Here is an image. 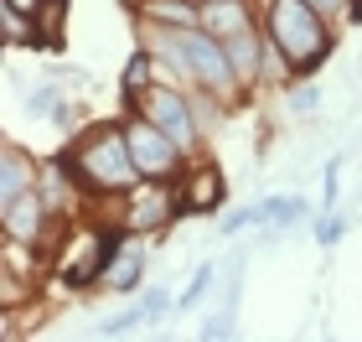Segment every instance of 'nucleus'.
<instances>
[{
    "label": "nucleus",
    "mask_w": 362,
    "mask_h": 342,
    "mask_svg": "<svg viewBox=\"0 0 362 342\" xmlns=\"http://www.w3.org/2000/svg\"><path fill=\"white\" fill-rule=\"evenodd\" d=\"M0 31H6L11 47H37V42H47L42 26H37V16L16 11V6H6V0H0Z\"/></svg>",
    "instance_id": "obj_17"
},
{
    "label": "nucleus",
    "mask_w": 362,
    "mask_h": 342,
    "mask_svg": "<svg viewBox=\"0 0 362 342\" xmlns=\"http://www.w3.org/2000/svg\"><path fill=\"white\" fill-rule=\"evenodd\" d=\"M347 218H341V213H321V223H316V244H321V249H337V244L341 239H347Z\"/></svg>",
    "instance_id": "obj_21"
},
{
    "label": "nucleus",
    "mask_w": 362,
    "mask_h": 342,
    "mask_svg": "<svg viewBox=\"0 0 362 342\" xmlns=\"http://www.w3.org/2000/svg\"><path fill=\"white\" fill-rule=\"evenodd\" d=\"M305 198H264L259 203V228H300L305 223Z\"/></svg>",
    "instance_id": "obj_16"
},
{
    "label": "nucleus",
    "mask_w": 362,
    "mask_h": 342,
    "mask_svg": "<svg viewBox=\"0 0 362 342\" xmlns=\"http://www.w3.org/2000/svg\"><path fill=\"white\" fill-rule=\"evenodd\" d=\"M6 6H16V11H26V16H42L52 0H6Z\"/></svg>",
    "instance_id": "obj_25"
},
{
    "label": "nucleus",
    "mask_w": 362,
    "mask_h": 342,
    "mask_svg": "<svg viewBox=\"0 0 362 342\" xmlns=\"http://www.w3.org/2000/svg\"><path fill=\"white\" fill-rule=\"evenodd\" d=\"M57 104H62V84H42V89L26 93V109L31 114H57Z\"/></svg>",
    "instance_id": "obj_23"
},
{
    "label": "nucleus",
    "mask_w": 362,
    "mask_h": 342,
    "mask_svg": "<svg viewBox=\"0 0 362 342\" xmlns=\"http://www.w3.org/2000/svg\"><path fill=\"white\" fill-rule=\"evenodd\" d=\"M129 109L145 114L151 125H160V130H166V135L181 145V151H187V156L197 151V145H202V120H197V104H192V93L181 89V84H151Z\"/></svg>",
    "instance_id": "obj_4"
},
{
    "label": "nucleus",
    "mask_w": 362,
    "mask_h": 342,
    "mask_svg": "<svg viewBox=\"0 0 362 342\" xmlns=\"http://www.w3.org/2000/svg\"><path fill=\"white\" fill-rule=\"evenodd\" d=\"M212 280H218V265H212V259H202V265L192 270L187 290H181V296H176V312H192V306L202 301V296H212Z\"/></svg>",
    "instance_id": "obj_18"
},
{
    "label": "nucleus",
    "mask_w": 362,
    "mask_h": 342,
    "mask_svg": "<svg viewBox=\"0 0 362 342\" xmlns=\"http://www.w3.org/2000/svg\"><path fill=\"white\" fill-rule=\"evenodd\" d=\"M62 166H68L73 187H83L88 198H124V192L140 182V166H135V151H129L124 120L88 130V135L62 156Z\"/></svg>",
    "instance_id": "obj_1"
},
{
    "label": "nucleus",
    "mask_w": 362,
    "mask_h": 342,
    "mask_svg": "<svg viewBox=\"0 0 362 342\" xmlns=\"http://www.w3.org/2000/svg\"><path fill=\"white\" fill-rule=\"evenodd\" d=\"M114 244H119V234H109V228H93V223L73 228V234L57 244V254H52L57 280L62 285H104Z\"/></svg>",
    "instance_id": "obj_3"
},
{
    "label": "nucleus",
    "mask_w": 362,
    "mask_h": 342,
    "mask_svg": "<svg viewBox=\"0 0 362 342\" xmlns=\"http://www.w3.org/2000/svg\"><path fill=\"white\" fill-rule=\"evenodd\" d=\"M129 11L145 26H171V31L202 26V0H129Z\"/></svg>",
    "instance_id": "obj_11"
},
{
    "label": "nucleus",
    "mask_w": 362,
    "mask_h": 342,
    "mask_svg": "<svg viewBox=\"0 0 362 342\" xmlns=\"http://www.w3.org/2000/svg\"><path fill=\"white\" fill-rule=\"evenodd\" d=\"M124 130H129V151H135L140 176H151V182H176V176L192 166L187 151H181V145H176L160 125L145 120V114L129 109V114H124Z\"/></svg>",
    "instance_id": "obj_7"
},
{
    "label": "nucleus",
    "mask_w": 362,
    "mask_h": 342,
    "mask_svg": "<svg viewBox=\"0 0 362 342\" xmlns=\"http://www.w3.org/2000/svg\"><path fill=\"white\" fill-rule=\"evenodd\" d=\"M145 280V234H124L119 228V244L109 254V270H104V285L119 290V296H135Z\"/></svg>",
    "instance_id": "obj_10"
},
{
    "label": "nucleus",
    "mask_w": 362,
    "mask_h": 342,
    "mask_svg": "<svg viewBox=\"0 0 362 342\" xmlns=\"http://www.w3.org/2000/svg\"><path fill=\"white\" fill-rule=\"evenodd\" d=\"M52 198H47L42 187H31L21 192V198H11V203H0V234L6 239H21V244H37L42 254H57L52 244H47V234H52Z\"/></svg>",
    "instance_id": "obj_8"
},
{
    "label": "nucleus",
    "mask_w": 362,
    "mask_h": 342,
    "mask_svg": "<svg viewBox=\"0 0 362 342\" xmlns=\"http://www.w3.org/2000/svg\"><path fill=\"white\" fill-rule=\"evenodd\" d=\"M181 218V192L176 182H151V176H140L135 187L124 192L119 203V228L124 234H166V228Z\"/></svg>",
    "instance_id": "obj_6"
},
{
    "label": "nucleus",
    "mask_w": 362,
    "mask_h": 342,
    "mask_svg": "<svg viewBox=\"0 0 362 342\" xmlns=\"http://www.w3.org/2000/svg\"><path fill=\"white\" fill-rule=\"evenodd\" d=\"M151 84H160V62H156V52H151V47H140V52H135V57H129V62H124V78H119V93H124V109H129V104H135V99H140V93H145V89H151Z\"/></svg>",
    "instance_id": "obj_15"
},
{
    "label": "nucleus",
    "mask_w": 362,
    "mask_h": 342,
    "mask_svg": "<svg viewBox=\"0 0 362 342\" xmlns=\"http://www.w3.org/2000/svg\"><path fill=\"white\" fill-rule=\"evenodd\" d=\"M181 47H187L192 89H207V93H218L223 104H238V99H243V84H238L233 62H228V47H223V37H212V31L192 26V31H181Z\"/></svg>",
    "instance_id": "obj_5"
},
{
    "label": "nucleus",
    "mask_w": 362,
    "mask_h": 342,
    "mask_svg": "<svg viewBox=\"0 0 362 342\" xmlns=\"http://www.w3.org/2000/svg\"><path fill=\"white\" fill-rule=\"evenodd\" d=\"M310 6H316L326 21H362V0H310Z\"/></svg>",
    "instance_id": "obj_22"
},
{
    "label": "nucleus",
    "mask_w": 362,
    "mask_h": 342,
    "mask_svg": "<svg viewBox=\"0 0 362 342\" xmlns=\"http://www.w3.org/2000/svg\"><path fill=\"white\" fill-rule=\"evenodd\" d=\"M223 47H228V62H233L238 84H243V89H249V84H259V57H264V31H259V26H243V31H233V37H223Z\"/></svg>",
    "instance_id": "obj_12"
},
{
    "label": "nucleus",
    "mask_w": 362,
    "mask_h": 342,
    "mask_svg": "<svg viewBox=\"0 0 362 342\" xmlns=\"http://www.w3.org/2000/svg\"><path fill=\"white\" fill-rule=\"evenodd\" d=\"M176 192H181V218H212L228 203V182L212 161H192L176 176Z\"/></svg>",
    "instance_id": "obj_9"
},
{
    "label": "nucleus",
    "mask_w": 362,
    "mask_h": 342,
    "mask_svg": "<svg viewBox=\"0 0 362 342\" xmlns=\"http://www.w3.org/2000/svg\"><path fill=\"white\" fill-rule=\"evenodd\" d=\"M31 187H42L37 161H31L21 145H6V156H0V203L21 198V192H31Z\"/></svg>",
    "instance_id": "obj_13"
},
{
    "label": "nucleus",
    "mask_w": 362,
    "mask_h": 342,
    "mask_svg": "<svg viewBox=\"0 0 362 342\" xmlns=\"http://www.w3.org/2000/svg\"><path fill=\"white\" fill-rule=\"evenodd\" d=\"M254 26V11L249 0H202V31L212 37H233V31Z\"/></svg>",
    "instance_id": "obj_14"
},
{
    "label": "nucleus",
    "mask_w": 362,
    "mask_h": 342,
    "mask_svg": "<svg viewBox=\"0 0 362 342\" xmlns=\"http://www.w3.org/2000/svg\"><path fill=\"white\" fill-rule=\"evenodd\" d=\"M264 31H269V42L279 47V52L290 57V68L300 78H310L337 47L332 21H326L310 0H269L264 6Z\"/></svg>",
    "instance_id": "obj_2"
},
{
    "label": "nucleus",
    "mask_w": 362,
    "mask_h": 342,
    "mask_svg": "<svg viewBox=\"0 0 362 342\" xmlns=\"http://www.w3.org/2000/svg\"><path fill=\"white\" fill-rule=\"evenodd\" d=\"M285 109L300 114V120H305V114H316V109H321V89L305 84V78H295V84L285 89Z\"/></svg>",
    "instance_id": "obj_19"
},
{
    "label": "nucleus",
    "mask_w": 362,
    "mask_h": 342,
    "mask_svg": "<svg viewBox=\"0 0 362 342\" xmlns=\"http://www.w3.org/2000/svg\"><path fill=\"white\" fill-rule=\"evenodd\" d=\"M140 321H151V317H145V306H129V312H119V317H104L93 327V337H129Z\"/></svg>",
    "instance_id": "obj_20"
},
{
    "label": "nucleus",
    "mask_w": 362,
    "mask_h": 342,
    "mask_svg": "<svg viewBox=\"0 0 362 342\" xmlns=\"http://www.w3.org/2000/svg\"><path fill=\"white\" fill-rule=\"evenodd\" d=\"M140 306H145V317L156 321V317H166V312H176V296H171L166 285H156V290H151V296H145Z\"/></svg>",
    "instance_id": "obj_24"
}]
</instances>
